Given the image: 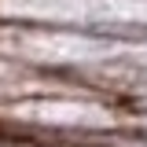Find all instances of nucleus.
Wrapping results in <instances>:
<instances>
[{
	"mask_svg": "<svg viewBox=\"0 0 147 147\" xmlns=\"http://www.w3.org/2000/svg\"><path fill=\"white\" fill-rule=\"evenodd\" d=\"M0 22L144 37L147 0H0Z\"/></svg>",
	"mask_w": 147,
	"mask_h": 147,
	"instance_id": "nucleus-1",
	"label": "nucleus"
},
{
	"mask_svg": "<svg viewBox=\"0 0 147 147\" xmlns=\"http://www.w3.org/2000/svg\"><path fill=\"white\" fill-rule=\"evenodd\" d=\"M0 147H136V144H55V140H26V136H4Z\"/></svg>",
	"mask_w": 147,
	"mask_h": 147,
	"instance_id": "nucleus-2",
	"label": "nucleus"
}]
</instances>
